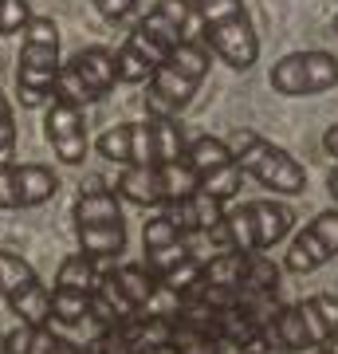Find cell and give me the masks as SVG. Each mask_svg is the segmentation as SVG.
I'll use <instances>...</instances> for the list:
<instances>
[{"label":"cell","instance_id":"cell-1","mask_svg":"<svg viewBox=\"0 0 338 354\" xmlns=\"http://www.w3.org/2000/svg\"><path fill=\"white\" fill-rule=\"evenodd\" d=\"M59 28L51 16H32L28 28L20 32V59H16V91L20 106L39 111L51 102V87L59 75Z\"/></svg>","mask_w":338,"mask_h":354},{"label":"cell","instance_id":"cell-2","mask_svg":"<svg viewBox=\"0 0 338 354\" xmlns=\"http://www.w3.org/2000/svg\"><path fill=\"white\" fill-rule=\"evenodd\" d=\"M75 236H79V252L91 260H114L126 248V216L118 193L106 189L102 181H91V189H79L75 205Z\"/></svg>","mask_w":338,"mask_h":354},{"label":"cell","instance_id":"cell-3","mask_svg":"<svg viewBox=\"0 0 338 354\" xmlns=\"http://www.w3.org/2000/svg\"><path fill=\"white\" fill-rule=\"evenodd\" d=\"M193 8L205 24V48L216 59H225L232 71H248L260 59V39L244 0H193Z\"/></svg>","mask_w":338,"mask_h":354},{"label":"cell","instance_id":"cell-4","mask_svg":"<svg viewBox=\"0 0 338 354\" xmlns=\"http://www.w3.org/2000/svg\"><path fill=\"white\" fill-rule=\"evenodd\" d=\"M225 142H228V150H232V158H236V165L244 169V177H256L272 193H288V197L307 189V169L283 146L260 138L252 130H232Z\"/></svg>","mask_w":338,"mask_h":354},{"label":"cell","instance_id":"cell-5","mask_svg":"<svg viewBox=\"0 0 338 354\" xmlns=\"http://www.w3.org/2000/svg\"><path fill=\"white\" fill-rule=\"evenodd\" d=\"M0 295L12 307L20 323L32 327H51V291L48 283L36 276V268L28 264L20 252L0 248Z\"/></svg>","mask_w":338,"mask_h":354},{"label":"cell","instance_id":"cell-6","mask_svg":"<svg viewBox=\"0 0 338 354\" xmlns=\"http://www.w3.org/2000/svg\"><path fill=\"white\" fill-rule=\"evenodd\" d=\"M272 91L283 99H311L338 87V59L330 51H291L272 64Z\"/></svg>","mask_w":338,"mask_h":354},{"label":"cell","instance_id":"cell-7","mask_svg":"<svg viewBox=\"0 0 338 354\" xmlns=\"http://www.w3.org/2000/svg\"><path fill=\"white\" fill-rule=\"evenodd\" d=\"M111 276H114V283L122 288V295L130 299V307H134L138 319H169V323L177 319L181 295L165 288L146 264H122V268H114Z\"/></svg>","mask_w":338,"mask_h":354},{"label":"cell","instance_id":"cell-8","mask_svg":"<svg viewBox=\"0 0 338 354\" xmlns=\"http://www.w3.org/2000/svg\"><path fill=\"white\" fill-rule=\"evenodd\" d=\"M138 28L165 51H173L177 44H205V24H200L193 0H158L138 20Z\"/></svg>","mask_w":338,"mask_h":354},{"label":"cell","instance_id":"cell-9","mask_svg":"<svg viewBox=\"0 0 338 354\" xmlns=\"http://www.w3.org/2000/svg\"><path fill=\"white\" fill-rule=\"evenodd\" d=\"M59 193V177L39 162L0 165V209H36Z\"/></svg>","mask_w":338,"mask_h":354},{"label":"cell","instance_id":"cell-10","mask_svg":"<svg viewBox=\"0 0 338 354\" xmlns=\"http://www.w3.org/2000/svg\"><path fill=\"white\" fill-rule=\"evenodd\" d=\"M338 256V209H326L311 221V225H303L295 232V241H291L288 256H283V268L295 272V276H307L314 268L330 264Z\"/></svg>","mask_w":338,"mask_h":354},{"label":"cell","instance_id":"cell-11","mask_svg":"<svg viewBox=\"0 0 338 354\" xmlns=\"http://www.w3.org/2000/svg\"><path fill=\"white\" fill-rule=\"evenodd\" d=\"M44 138L51 142V153L63 165H83V158L91 150L87 118H83L79 106H71L63 99H51L48 111H44Z\"/></svg>","mask_w":338,"mask_h":354},{"label":"cell","instance_id":"cell-12","mask_svg":"<svg viewBox=\"0 0 338 354\" xmlns=\"http://www.w3.org/2000/svg\"><path fill=\"white\" fill-rule=\"evenodd\" d=\"M95 150H99L106 162H118V165H158L150 118H142V122H122V127L102 130L99 142H95Z\"/></svg>","mask_w":338,"mask_h":354},{"label":"cell","instance_id":"cell-13","mask_svg":"<svg viewBox=\"0 0 338 354\" xmlns=\"http://www.w3.org/2000/svg\"><path fill=\"white\" fill-rule=\"evenodd\" d=\"M169 51L162 44H153L142 28H130V36L122 39V48L114 51L118 64V83H150V75L165 64Z\"/></svg>","mask_w":338,"mask_h":354},{"label":"cell","instance_id":"cell-14","mask_svg":"<svg viewBox=\"0 0 338 354\" xmlns=\"http://www.w3.org/2000/svg\"><path fill=\"white\" fill-rule=\"evenodd\" d=\"M142 248H146V268H150L158 279H162L169 268H177L181 260H189L185 256V236H181L162 213L146 221V228H142Z\"/></svg>","mask_w":338,"mask_h":354},{"label":"cell","instance_id":"cell-15","mask_svg":"<svg viewBox=\"0 0 338 354\" xmlns=\"http://www.w3.org/2000/svg\"><path fill=\"white\" fill-rule=\"evenodd\" d=\"M295 315H299L303 339H307V351H319L323 342H330L338 335V295L335 291H319V295H307L299 299Z\"/></svg>","mask_w":338,"mask_h":354},{"label":"cell","instance_id":"cell-16","mask_svg":"<svg viewBox=\"0 0 338 354\" xmlns=\"http://www.w3.org/2000/svg\"><path fill=\"white\" fill-rule=\"evenodd\" d=\"M67 67L75 71L79 79H83V87L95 95V102L106 95V91H114V83H118V64H114V51L111 48H79L71 59H67Z\"/></svg>","mask_w":338,"mask_h":354},{"label":"cell","instance_id":"cell-17","mask_svg":"<svg viewBox=\"0 0 338 354\" xmlns=\"http://www.w3.org/2000/svg\"><path fill=\"white\" fill-rule=\"evenodd\" d=\"M114 193H118V201L142 205V209H162L165 205L158 165H126L118 181H114Z\"/></svg>","mask_w":338,"mask_h":354},{"label":"cell","instance_id":"cell-18","mask_svg":"<svg viewBox=\"0 0 338 354\" xmlns=\"http://www.w3.org/2000/svg\"><path fill=\"white\" fill-rule=\"evenodd\" d=\"M248 213H252V228H256V248L267 252L272 244H279L288 236L291 228H295V213H291V205L283 201H248Z\"/></svg>","mask_w":338,"mask_h":354},{"label":"cell","instance_id":"cell-19","mask_svg":"<svg viewBox=\"0 0 338 354\" xmlns=\"http://www.w3.org/2000/svg\"><path fill=\"white\" fill-rule=\"evenodd\" d=\"M4 339H8V354H87L83 346L55 335L51 327H32V323H20Z\"/></svg>","mask_w":338,"mask_h":354},{"label":"cell","instance_id":"cell-20","mask_svg":"<svg viewBox=\"0 0 338 354\" xmlns=\"http://www.w3.org/2000/svg\"><path fill=\"white\" fill-rule=\"evenodd\" d=\"M99 279H102L99 260H91V256H83V252H71V256H63L59 272H55V288L79 291V295H95Z\"/></svg>","mask_w":338,"mask_h":354},{"label":"cell","instance_id":"cell-21","mask_svg":"<svg viewBox=\"0 0 338 354\" xmlns=\"http://www.w3.org/2000/svg\"><path fill=\"white\" fill-rule=\"evenodd\" d=\"M228 162H236V158H232V150H228L225 138L200 134V138H193V142L185 146V165H189L197 177L213 174V169H220V165H228Z\"/></svg>","mask_w":338,"mask_h":354},{"label":"cell","instance_id":"cell-22","mask_svg":"<svg viewBox=\"0 0 338 354\" xmlns=\"http://www.w3.org/2000/svg\"><path fill=\"white\" fill-rule=\"evenodd\" d=\"M150 127H153V153H158V165L181 162L185 158V130L173 114H150Z\"/></svg>","mask_w":338,"mask_h":354},{"label":"cell","instance_id":"cell-23","mask_svg":"<svg viewBox=\"0 0 338 354\" xmlns=\"http://www.w3.org/2000/svg\"><path fill=\"white\" fill-rule=\"evenodd\" d=\"M244 272H248V256L236 252V248H225V252H216L209 264L200 268V283L240 288V283H244Z\"/></svg>","mask_w":338,"mask_h":354},{"label":"cell","instance_id":"cell-24","mask_svg":"<svg viewBox=\"0 0 338 354\" xmlns=\"http://www.w3.org/2000/svg\"><path fill=\"white\" fill-rule=\"evenodd\" d=\"M165 64L173 67V71H181L185 79H193V83H205L209 67H213V51L205 48V44H177L165 55Z\"/></svg>","mask_w":338,"mask_h":354},{"label":"cell","instance_id":"cell-25","mask_svg":"<svg viewBox=\"0 0 338 354\" xmlns=\"http://www.w3.org/2000/svg\"><path fill=\"white\" fill-rule=\"evenodd\" d=\"M158 174H162L165 205L169 201H185V197H193V193L200 189V177L185 165V158H181V162H169V165H158Z\"/></svg>","mask_w":338,"mask_h":354},{"label":"cell","instance_id":"cell-26","mask_svg":"<svg viewBox=\"0 0 338 354\" xmlns=\"http://www.w3.org/2000/svg\"><path fill=\"white\" fill-rule=\"evenodd\" d=\"M240 181H244V169H240L236 162H228V165H220V169H213V174L200 177V193L225 205V201H232V197L240 193Z\"/></svg>","mask_w":338,"mask_h":354},{"label":"cell","instance_id":"cell-27","mask_svg":"<svg viewBox=\"0 0 338 354\" xmlns=\"http://www.w3.org/2000/svg\"><path fill=\"white\" fill-rule=\"evenodd\" d=\"M91 319V295H79V291H51V323H67V327H75Z\"/></svg>","mask_w":338,"mask_h":354},{"label":"cell","instance_id":"cell-28","mask_svg":"<svg viewBox=\"0 0 338 354\" xmlns=\"http://www.w3.org/2000/svg\"><path fill=\"white\" fill-rule=\"evenodd\" d=\"M240 291H279V264L267 260V252L248 256V272H244Z\"/></svg>","mask_w":338,"mask_h":354},{"label":"cell","instance_id":"cell-29","mask_svg":"<svg viewBox=\"0 0 338 354\" xmlns=\"http://www.w3.org/2000/svg\"><path fill=\"white\" fill-rule=\"evenodd\" d=\"M173 354H220V342L205 330H193L185 323H173V339H169Z\"/></svg>","mask_w":338,"mask_h":354},{"label":"cell","instance_id":"cell-30","mask_svg":"<svg viewBox=\"0 0 338 354\" xmlns=\"http://www.w3.org/2000/svg\"><path fill=\"white\" fill-rule=\"evenodd\" d=\"M32 16L36 12H32L28 0H0V36H16V32H24Z\"/></svg>","mask_w":338,"mask_h":354},{"label":"cell","instance_id":"cell-31","mask_svg":"<svg viewBox=\"0 0 338 354\" xmlns=\"http://www.w3.org/2000/svg\"><path fill=\"white\" fill-rule=\"evenodd\" d=\"M16 162V118H12V106L0 91V165Z\"/></svg>","mask_w":338,"mask_h":354},{"label":"cell","instance_id":"cell-32","mask_svg":"<svg viewBox=\"0 0 338 354\" xmlns=\"http://www.w3.org/2000/svg\"><path fill=\"white\" fill-rule=\"evenodd\" d=\"M91 8H95L102 20L122 24V20H130V16L138 12V0H91Z\"/></svg>","mask_w":338,"mask_h":354},{"label":"cell","instance_id":"cell-33","mask_svg":"<svg viewBox=\"0 0 338 354\" xmlns=\"http://www.w3.org/2000/svg\"><path fill=\"white\" fill-rule=\"evenodd\" d=\"M323 150L330 153V158H338V122H335V127H330V130L323 134Z\"/></svg>","mask_w":338,"mask_h":354},{"label":"cell","instance_id":"cell-34","mask_svg":"<svg viewBox=\"0 0 338 354\" xmlns=\"http://www.w3.org/2000/svg\"><path fill=\"white\" fill-rule=\"evenodd\" d=\"M326 189H330V197H335V209H338V165L330 169V177H326Z\"/></svg>","mask_w":338,"mask_h":354},{"label":"cell","instance_id":"cell-35","mask_svg":"<svg viewBox=\"0 0 338 354\" xmlns=\"http://www.w3.org/2000/svg\"><path fill=\"white\" fill-rule=\"evenodd\" d=\"M314 354H338V335H335V339H330V342H323V346H319V351H314Z\"/></svg>","mask_w":338,"mask_h":354},{"label":"cell","instance_id":"cell-36","mask_svg":"<svg viewBox=\"0 0 338 354\" xmlns=\"http://www.w3.org/2000/svg\"><path fill=\"white\" fill-rule=\"evenodd\" d=\"M0 354H8V339L4 335H0Z\"/></svg>","mask_w":338,"mask_h":354},{"label":"cell","instance_id":"cell-37","mask_svg":"<svg viewBox=\"0 0 338 354\" xmlns=\"http://www.w3.org/2000/svg\"><path fill=\"white\" fill-rule=\"evenodd\" d=\"M335 36H338V16H335Z\"/></svg>","mask_w":338,"mask_h":354}]
</instances>
